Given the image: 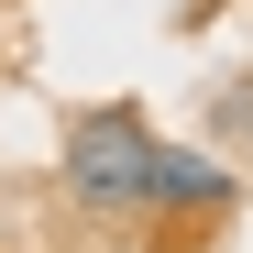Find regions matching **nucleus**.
<instances>
[{
	"mask_svg": "<svg viewBox=\"0 0 253 253\" xmlns=\"http://www.w3.org/2000/svg\"><path fill=\"white\" fill-rule=\"evenodd\" d=\"M66 198L77 209H99V220H143V187H154V121L132 99H99V110H77L66 121Z\"/></svg>",
	"mask_w": 253,
	"mask_h": 253,
	"instance_id": "nucleus-1",
	"label": "nucleus"
},
{
	"mask_svg": "<svg viewBox=\"0 0 253 253\" xmlns=\"http://www.w3.org/2000/svg\"><path fill=\"white\" fill-rule=\"evenodd\" d=\"M231 165L220 143H154V187H143V220H209V209H231Z\"/></svg>",
	"mask_w": 253,
	"mask_h": 253,
	"instance_id": "nucleus-2",
	"label": "nucleus"
}]
</instances>
